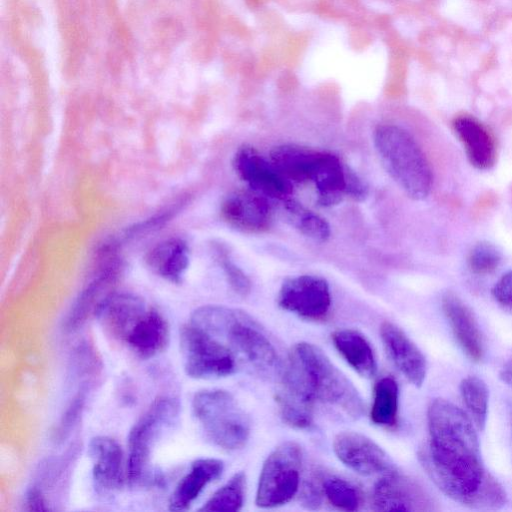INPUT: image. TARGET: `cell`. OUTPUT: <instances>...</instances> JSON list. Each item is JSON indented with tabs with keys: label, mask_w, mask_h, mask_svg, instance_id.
Wrapping results in <instances>:
<instances>
[{
	"label": "cell",
	"mask_w": 512,
	"mask_h": 512,
	"mask_svg": "<svg viewBox=\"0 0 512 512\" xmlns=\"http://www.w3.org/2000/svg\"><path fill=\"white\" fill-rule=\"evenodd\" d=\"M429 442L419 460L435 485L452 500L474 509H497L507 502L503 486L484 468L469 417L448 400L431 401Z\"/></svg>",
	"instance_id": "obj_1"
},
{
	"label": "cell",
	"mask_w": 512,
	"mask_h": 512,
	"mask_svg": "<svg viewBox=\"0 0 512 512\" xmlns=\"http://www.w3.org/2000/svg\"><path fill=\"white\" fill-rule=\"evenodd\" d=\"M193 325L218 338L262 374L282 371L276 347L249 314L221 305H205L191 315Z\"/></svg>",
	"instance_id": "obj_2"
},
{
	"label": "cell",
	"mask_w": 512,
	"mask_h": 512,
	"mask_svg": "<svg viewBox=\"0 0 512 512\" xmlns=\"http://www.w3.org/2000/svg\"><path fill=\"white\" fill-rule=\"evenodd\" d=\"M283 369L314 401L334 406L353 419L363 415L365 406L358 390L318 346L295 344Z\"/></svg>",
	"instance_id": "obj_3"
},
{
	"label": "cell",
	"mask_w": 512,
	"mask_h": 512,
	"mask_svg": "<svg viewBox=\"0 0 512 512\" xmlns=\"http://www.w3.org/2000/svg\"><path fill=\"white\" fill-rule=\"evenodd\" d=\"M373 139L384 168L406 195L414 200L427 198L433 173L414 137L400 126L382 124L375 129Z\"/></svg>",
	"instance_id": "obj_4"
},
{
	"label": "cell",
	"mask_w": 512,
	"mask_h": 512,
	"mask_svg": "<svg viewBox=\"0 0 512 512\" xmlns=\"http://www.w3.org/2000/svg\"><path fill=\"white\" fill-rule=\"evenodd\" d=\"M192 410L205 436L215 446L235 451L246 445L251 421L228 391L208 389L197 392L192 399Z\"/></svg>",
	"instance_id": "obj_5"
},
{
	"label": "cell",
	"mask_w": 512,
	"mask_h": 512,
	"mask_svg": "<svg viewBox=\"0 0 512 512\" xmlns=\"http://www.w3.org/2000/svg\"><path fill=\"white\" fill-rule=\"evenodd\" d=\"M179 401L171 396L156 398L133 425L128 436L127 478L131 484L141 480L151 452L161 434L179 417Z\"/></svg>",
	"instance_id": "obj_6"
},
{
	"label": "cell",
	"mask_w": 512,
	"mask_h": 512,
	"mask_svg": "<svg viewBox=\"0 0 512 512\" xmlns=\"http://www.w3.org/2000/svg\"><path fill=\"white\" fill-rule=\"evenodd\" d=\"M302 449L286 441L273 449L263 463L259 476L256 505L275 508L288 503L298 492L302 465Z\"/></svg>",
	"instance_id": "obj_7"
},
{
	"label": "cell",
	"mask_w": 512,
	"mask_h": 512,
	"mask_svg": "<svg viewBox=\"0 0 512 512\" xmlns=\"http://www.w3.org/2000/svg\"><path fill=\"white\" fill-rule=\"evenodd\" d=\"M183 367L195 379L220 378L233 374L236 355L221 340L198 328L185 324L179 334Z\"/></svg>",
	"instance_id": "obj_8"
},
{
	"label": "cell",
	"mask_w": 512,
	"mask_h": 512,
	"mask_svg": "<svg viewBox=\"0 0 512 512\" xmlns=\"http://www.w3.org/2000/svg\"><path fill=\"white\" fill-rule=\"evenodd\" d=\"M278 305L310 321L325 320L331 308L328 282L316 275H298L286 279L277 295Z\"/></svg>",
	"instance_id": "obj_9"
},
{
	"label": "cell",
	"mask_w": 512,
	"mask_h": 512,
	"mask_svg": "<svg viewBox=\"0 0 512 512\" xmlns=\"http://www.w3.org/2000/svg\"><path fill=\"white\" fill-rule=\"evenodd\" d=\"M233 167L255 192L280 201L289 198L292 182L254 147L243 145L234 154Z\"/></svg>",
	"instance_id": "obj_10"
},
{
	"label": "cell",
	"mask_w": 512,
	"mask_h": 512,
	"mask_svg": "<svg viewBox=\"0 0 512 512\" xmlns=\"http://www.w3.org/2000/svg\"><path fill=\"white\" fill-rule=\"evenodd\" d=\"M332 445L337 458L358 474L384 475L396 469L386 451L362 433L340 432L335 436Z\"/></svg>",
	"instance_id": "obj_11"
},
{
	"label": "cell",
	"mask_w": 512,
	"mask_h": 512,
	"mask_svg": "<svg viewBox=\"0 0 512 512\" xmlns=\"http://www.w3.org/2000/svg\"><path fill=\"white\" fill-rule=\"evenodd\" d=\"M376 511H426L430 501L422 488L397 468L384 474L376 483L372 496Z\"/></svg>",
	"instance_id": "obj_12"
},
{
	"label": "cell",
	"mask_w": 512,
	"mask_h": 512,
	"mask_svg": "<svg viewBox=\"0 0 512 512\" xmlns=\"http://www.w3.org/2000/svg\"><path fill=\"white\" fill-rule=\"evenodd\" d=\"M224 220L241 231H266L272 222V208L267 198L255 191H237L228 195L222 205Z\"/></svg>",
	"instance_id": "obj_13"
},
{
	"label": "cell",
	"mask_w": 512,
	"mask_h": 512,
	"mask_svg": "<svg viewBox=\"0 0 512 512\" xmlns=\"http://www.w3.org/2000/svg\"><path fill=\"white\" fill-rule=\"evenodd\" d=\"M383 346L398 370L415 386L426 377V358L416 344L397 325L385 321L380 326Z\"/></svg>",
	"instance_id": "obj_14"
},
{
	"label": "cell",
	"mask_w": 512,
	"mask_h": 512,
	"mask_svg": "<svg viewBox=\"0 0 512 512\" xmlns=\"http://www.w3.org/2000/svg\"><path fill=\"white\" fill-rule=\"evenodd\" d=\"M93 460L92 476L95 489L101 495L112 494L123 484L124 457L120 445L111 437L96 436L88 447Z\"/></svg>",
	"instance_id": "obj_15"
},
{
	"label": "cell",
	"mask_w": 512,
	"mask_h": 512,
	"mask_svg": "<svg viewBox=\"0 0 512 512\" xmlns=\"http://www.w3.org/2000/svg\"><path fill=\"white\" fill-rule=\"evenodd\" d=\"M147 310L145 302L137 295L110 293L98 306L95 316L109 335L124 341Z\"/></svg>",
	"instance_id": "obj_16"
},
{
	"label": "cell",
	"mask_w": 512,
	"mask_h": 512,
	"mask_svg": "<svg viewBox=\"0 0 512 512\" xmlns=\"http://www.w3.org/2000/svg\"><path fill=\"white\" fill-rule=\"evenodd\" d=\"M441 305L462 350L471 360L480 361L484 355V343L472 310L453 292L442 296Z\"/></svg>",
	"instance_id": "obj_17"
},
{
	"label": "cell",
	"mask_w": 512,
	"mask_h": 512,
	"mask_svg": "<svg viewBox=\"0 0 512 512\" xmlns=\"http://www.w3.org/2000/svg\"><path fill=\"white\" fill-rule=\"evenodd\" d=\"M452 127L473 167L488 170L495 165L496 142L483 123L470 115H460L453 120Z\"/></svg>",
	"instance_id": "obj_18"
},
{
	"label": "cell",
	"mask_w": 512,
	"mask_h": 512,
	"mask_svg": "<svg viewBox=\"0 0 512 512\" xmlns=\"http://www.w3.org/2000/svg\"><path fill=\"white\" fill-rule=\"evenodd\" d=\"M349 171L337 155L321 151L310 179L321 206L337 205L347 196Z\"/></svg>",
	"instance_id": "obj_19"
},
{
	"label": "cell",
	"mask_w": 512,
	"mask_h": 512,
	"mask_svg": "<svg viewBox=\"0 0 512 512\" xmlns=\"http://www.w3.org/2000/svg\"><path fill=\"white\" fill-rule=\"evenodd\" d=\"M169 337L166 319L157 310L149 308L129 331L124 342L138 357L149 359L165 350Z\"/></svg>",
	"instance_id": "obj_20"
},
{
	"label": "cell",
	"mask_w": 512,
	"mask_h": 512,
	"mask_svg": "<svg viewBox=\"0 0 512 512\" xmlns=\"http://www.w3.org/2000/svg\"><path fill=\"white\" fill-rule=\"evenodd\" d=\"M224 463L215 458L195 460L188 473L180 480L169 500V510L189 509L205 487L223 472Z\"/></svg>",
	"instance_id": "obj_21"
},
{
	"label": "cell",
	"mask_w": 512,
	"mask_h": 512,
	"mask_svg": "<svg viewBox=\"0 0 512 512\" xmlns=\"http://www.w3.org/2000/svg\"><path fill=\"white\" fill-rule=\"evenodd\" d=\"M331 338L337 351L359 375L371 378L376 374L374 351L361 332L350 328L338 329Z\"/></svg>",
	"instance_id": "obj_22"
},
{
	"label": "cell",
	"mask_w": 512,
	"mask_h": 512,
	"mask_svg": "<svg viewBox=\"0 0 512 512\" xmlns=\"http://www.w3.org/2000/svg\"><path fill=\"white\" fill-rule=\"evenodd\" d=\"M146 262L157 275L178 283L189 265L188 246L179 238L166 239L147 253Z\"/></svg>",
	"instance_id": "obj_23"
},
{
	"label": "cell",
	"mask_w": 512,
	"mask_h": 512,
	"mask_svg": "<svg viewBox=\"0 0 512 512\" xmlns=\"http://www.w3.org/2000/svg\"><path fill=\"white\" fill-rule=\"evenodd\" d=\"M321 151L296 144H281L270 152L275 166L292 182L310 181Z\"/></svg>",
	"instance_id": "obj_24"
},
{
	"label": "cell",
	"mask_w": 512,
	"mask_h": 512,
	"mask_svg": "<svg viewBox=\"0 0 512 512\" xmlns=\"http://www.w3.org/2000/svg\"><path fill=\"white\" fill-rule=\"evenodd\" d=\"M280 416L291 427L308 428L313 422L314 400L292 380L281 377V388L276 395Z\"/></svg>",
	"instance_id": "obj_25"
},
{
	"label": "cell",
	"mask_w": 512,
	"mask_h": 512,
	"mask_svg": "<svg viewBox=\"0 0 512 512\" xmlns=\"http://www.w3.org/2000/svg\"><path fill=\"white\" fill-rule=\"evenodd\" d=\"M115 277L114 266L109 267L82 291L67 316L66 330L78 329L91 313L95 314L100 303L109 295H104V292L113 283Z\"/></svg>",
	"instance_id": "obj_26"
},
{
	"label": "cell",
	"mask_w": 512,
	"mask_h": 512,
	"mask_svg": "<svg viewBox=\"0 0 512 512\" xmlns=\"http://www.w3.org/2000/svg\"><path fill=\"white\" fill-rule=\"evenodd\" d=\"M399 390L393 377L385 376L379 379L373 392L371 420L384 427H394L398 419Z\"/></svg>",
	"instance_id": "obj_27"
},
{
	"label": "cell",
	"mask_w": 512,
	"mask_h": 512,
	"mask_svg": "<svg viewBox=\"0 0 512 512\" xmlns=\"http://www.w3.org/2000/svg\"><path fill=\"white\" fill-rule=\"evenodd\" d=\"M282 203L288 220L302 235L317 242L329 239L330 226L323 217L290 197L282 200Z\"/></svg>",
	"instance_id": "obj_28"
},
{
	"label": "cell",
	"mask_w": 512,
	"mask_h": 512,
	"mask_svg": "<svg viewBox=\"0 0 512 512\" xmlns=\"http://www.w3.org/2000/svg\"><path fill=\"white\" fill-rule=\"evenodd\" d=\"M246 488V476L244 472L234 474L226 484L219 488L206 502L199 508L200 511H228L235 512L241 510Z\"/></svg>",
	"instance_id": "obj_29"
},
{
	"label": "cell",
	"mask_w": 512,
	"mask_h": 512,
	"mask_svg": "<svg viewBox=\"0 0 512 512\" xmlns=\"http://www.w3.org/2000/svg\"><path fill=\"white\" fill-rule=\"evenodd\" d=\"M460 392L475 426L479 430L484 429L489 401L487 385L477 376H468L461 381Z\"/></svg>",
	"instance_id": "obj_30"
},
{
	"label": "cell",
	"mask_w": 512,
	"mask_h": 512,
	"mask_svg": "<svg viewBox=\"0 0 512 512\" xmlns=\"http://www.w3.org/2000/svg\"><path fill=\"white\" fill-rule=\"evenodd\" d=\"M322 489L327 500L341 510L356 511L361 505L359 490L345 479L327 477L323 480Z\"/></svg>",
	"instance_id": "obj_31"
},
{
	"label": "cell",
	"mask_w": 512,
	"mask_h": 512,
	"mask_svg": "<svg viewBox=\"0 0 512 512\" xmlns=\"http://www.w3.org/2000/svg\"><path fill=\"white\" fill-rule=\"evenodd\" d=\"M91 381H85L67 405L60 421L54 431V440L62 443L69 437L77 425L86 404L87 393L91 388Z\"/></svg>",
	"instance_id": "obj_32"
},
{
	"label": "cell",
	"mask_w": 512,
	"mask_h": 512,
	"mask_svg": "<svg viewBox=\"0 0 512 512\" xmlns=\"http://www.w3.org/2000/svg\"><path fill=\"white\" fill-rule=\"evenodd\" d=\"M502 261L500 250L491 242L480 241L468 253L467 265L470 271L477 275H487L494 272Z\"/></svg>",
	"instance_id": "obj_33"
},
{
	"label": "cell",
	"mask_w": 512,
	"mask_h": 512,
	"mask_svg": "<svg viewBox=\"0 0 512 512\" xmlns=\"http://www.w3.org/2000/svg\"><path fill=\"white\" fill-rule=\"evenodd\" d=\"M213 253L233 291L240 296H247L251 291V281L246 273L232 261L226 247L214 244Z\"/></svg>",
	"instance_id": "obj_34"
},
{
	"label": "cell",
	"mask_w": 512,
	"mask_h": 512,
	"mask_svg": "<svg viewBox=\"0 0 512 512\" xmlns=\"http://www.w3.org/2000/svg\"><path fill=\"white\" fill-rule=\"evenodd\" d=\"M492 296L499 305L512 311V270L502 275L495 283Z\"/></svg>",
	"instance_id": "obj_35"
},
{
	"label": "cell",
	"mask_w": 512,
	"mask_h": 512,
	"mask_svg": "<svg viewBox=\"0 0 512 512\" xmlns=\"http://www.w3.org/2000/svg\"><path fill=\"white\" fill-rule=\"evenodd\" d=\"M26 505L29 510L33 511L49 510L46 498L42 490L37 486H33L28 490L26 494Z\"/></svg>",
	"instance_id": "obj_36"
},
{
	"label": "cell",
	"mask_w": 512,
	"mask_h": 512,
	"mask_svg": "<svg viewBox=\"0 0 512 512\" xmlns=\"http://www.w3.org/2000/svg\"><path fill=\"white\" fill-rule=\"evenodd\" d=\"M499 375L503 382L512 388V360L503 366Z\"/></svg>",
	"instance_id": "obj_37"
}]
</instances>
